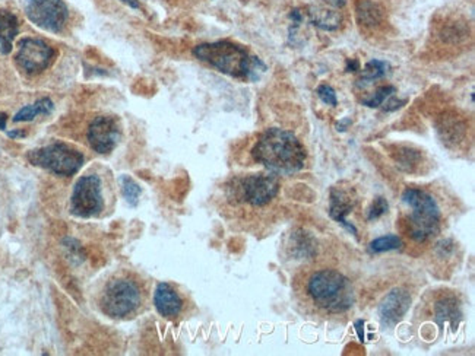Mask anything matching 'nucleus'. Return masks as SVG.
Segmentation results:
<instances>
[{
  "mask_svg": "<svg viewBox=\"0 0 475 356\" xmlns=\"http://www.w3.org/2000/svg\"><path fill=\"white\" fill-rule=\"evenodd\" d=\"M459 318H461V309H459V304L453 297H444L436 302L435 320L439 326L451 324L452 329H455Z\"/></svg>",
  "mask_w": 475,
  "mask_h": 356,
  "instance_id": "nucleus-16",
  "label": "nucleus"
},
{
  "mask_svg": "<svg viewBox=\"0 0 475 356\" xmlns=\"http://www.w3.org/2000/svg\"><path fill=\"white\" fill-rule=\"evenodd\" d=\"M15 60L24 73L34 76L50 68L54 60V50L43 40L22 38Z\"/></svg>",
  "mask_w": 475,
  "mask_h": 356,
  "instance_id": "nucleus-10",
  "label": "nucleus"
},
{
  "mask_svg": "<svg viewBox=\"0 0 475 356\" xmlns=\"http://www.w3.org/2000/svg\"><path fill=\"white\" fill-rule=\"evenodd\" d=\"M326 2L336 6V8H342L345 5V0H326Z\"/></svg>",
  "mask_w": 475,
  "mask_h": 356,
  "instance_id": "nucleus-34",
  "label": "nucleus"
},
{
  "mask_svg": "<svg viewBox=\"0 0 475 356\" xmlns=\"http://www.w3.org/2000/svg\"><path fill=\"white\" fill-rule=\"evenodd\" d=\"M389 70V65L386 61H382V60H370L369 63H365L361 77H360V84H370L373 81L380 79V77L385 76Z\"/></svg>",
  "mask_w": 475,
  "mask_h": 356,
  "instance_id": "nucleus-19",
  "label": "nucleus"
},
{
  "mask_svg": "<svg viewBox=\"0 0 475 356\" xmlns=\"http://www.w3.org/2000/svg\"><path fill=\"white\" fill-rule=\"evenodd\" d=\"M388 209H389L388 200L383 199V197H377L373 202L370 210H369V215H367V219H369V221L377 219V218H380V216L388 213Z\"/></svg>",
  "mask_w": 475,
  "mask_h": 356,
  "instance_id": "nucleus-24",
  "label": "nucleus"
},
{
  "mask_svg": "<svg viewBox=\"0 0 475 356\" xmlns=\"http://www.w3.org/2000/svg\"><path fill=\"white\" fill-rule=\"evenodd\" d=\"M402 200L412 209L408 218L409 235L419 242L433 238L440 228V209L433 196L419 189H407Z\"/></svg>",
  "mask_w": 475,
  "mask_h": 356,
  "instance_id": "nucleus-4",
  "label": "nucleus"
},
{
  "mask_svg": "<svg viewBox=\"0 0 475 356\" xmlns=\"http://www.w3.org/2000/svg\"><path fill=\"white\" fill-rule=\"evenodd\" d=\"M402 247V240L398 235H385L376 238L370 242L369 249L372 253H385V251H393L400 250Z\"/></svg>",
  "mask_w": 475,
  "mask_h": 356,
  "instance_id": "nucleus-22",
  "label": "nucleus"
},
{
  "mask_svg": "<svg viewBox=\"0 0 475 356\" xmlns=\"http://www.w3.org/2000/svg\"><path fill=\"white\" fill-rule=\"evenodd\" d=\"M352 208H354V199H352L347 192L333 187L331 190V205H329V216L341 224L351 234L357 235V228L351 222L347 221V215L351 213Z\"/></svg>",
  "mask_w": 475,
  "mask_h": 356,
  "instance_id": "nucleus-14",
  "label": "nucleus"
},
{
  "mask_svg": "<svg viewBox=\"0 0 475 356\" xmlns=\"http://www.w3.org/2000/svg\"><path fill=\"white\" fill-rule=\"evenodd\" d=\"M120 183V187H121V193H123V197L126 199V202L129 206L135 208L137 205V200L141 197L142 189L140 187V184H137L133 178H130L129 176H121L119 178Z\"/></svg>",
  "mask_w": 475,
  "mask_h": 356,
  "instance_id": "nucleus-20",
  "label": "nucleus"
},
{
  "mask_svg": "<svg viewBox=\"0 0 475 356\" xmlns=\"http://www.w3.org/2000/svg\"><path fill=\"white\" fill-rule=\"evenodd\" d=\"M405 102H407L405 100H396L391 95L389 100L386 102H383L382 105H385V107H383V108H385V111H395V110H398V108H401Z\"/></svg>",
  "mask_w": 475,
  "mask_h": 356,
  "instance_id": "nucleus-26",
  "label": "nucleus"
},
{
  "mask_svg": "<svg viewBox=\"0 0 475 356\" xmlns=\"http://www.w3.org/2000/svg\"><path fill=\"white\" fill-rule=\"evenodd\" d=\"M154 305L164 318H176L183 311V300L179 292L170 285L161 282L154 292Z\"/></svg>",
  "mask_w": 475,
  "mask_h": 356,
  "instance_id": "nucleus-13",
  "label": "nucleus"
},
{
  "mask_svg": "<svg viewBox=\"0 0 475 356\" xmlns=\"http://www.w3.org/2000/svg\"><path fill=\"white\" fill-rule=\"evenodd\" d=\"M120 141V127L114 117L100 116L91 121L88 144L100 155L110 153Z\"/></svg>",
  "mask_w": 475,
  "mask_h": 356,
  "instance_id": "nucleus-11",
  "label": "nucleus"
},
{
  "mask_svg": "<svg viewBox=\"0 0 475 356\" xmlns=\"http://www.w3.org/2000/svg\"><path fill=\"white\" fill-rule=\"evenodd\" d=\"M8 136L10 139H22V137L27 136V133L24 130H10V132H8Z\"/></svg>",
  "mask_w": 475,
  "mask_h": 356,
  "instance_id": "nucleus-30",
  "label": "nucleus"
},
{
  "mask_svg": "<svg viewBox=\"0 0 475 356\" xmlns=\"http://www.w3.org/2000/svg\"><path fill=\"white\" fill-rule=\"evenodd\" d=\"M306 293L315 307L329 314L348 311L354 304L351 281L335 269H320L306 279Z\"/></svg>",
  "mask_w": 475,
  "mask_h": 356,
  "instance_id": "nucleus-3",
  "label": "nucleus"
},
{
  "mask_svg": "<svg viewBox=\"0 0 475 356\" xmlns=\"http://www.w3.org/2000/svg\"><path fill=\"white\" fill-rule=\"evenodd\" d=\"M280 181L272 174H252L239 181L237 194L250 206H265L277 197Z\"/></svg>",
  "mask_w": 475,
  "mask_h": 356,
  "instance_id": "nucleus-9",
  "label": "nucleus"
},
{
  "mask_svg": "<svg viewBox=\"0 0 475 356\" xmlns=\"http://www.w3.org/2000/svg\"><path fill=\"white\" fill-rule=\"evenodd\" d=\"M395 92H396V88H395V86H391V85H388V86H380V88L375 92L373 95L363 98L361 102H363V105L369 107V108H377V107H380L383 102H385L391 95H393Z\"/></svg>",
  "mask_w": 475,
  "mask_h": 356,
  "instance_id": "nucleus-23",
  "label": "nucleus"
},
{
  "mask_svg": "<svg viewBox=\"0 0 475 356\" xmlns=\"http://www.w3.org/2000/svg\"><path fill=\"white\" fill-rule=\"evenodd\" d=\"M312 15V22L320 29L325 31H333L340 26V18L338 15H335L333 12L328 10H315L310 12Z\"/></svg>",
  "mask_w": 475,
  "mask_h": 356,
  "instance_id": "nucleus-21",
  "label": "nucleus"
},
{
  "mask_svg": "<svg viewBox=\"0 0 475 356\" xmlns=\"http://www.w3.org/2000/svg\"><path fill=\"white\" fill-rule=\"evenodd\" d=\"M360 70V63L357 60H348L347 61V72H357Z\"/></svg>",
  "mask_w": 475,
  "mask_h": 356,
  "instance_id": "nucleus-28",
  "label": "nucleus"
},
{
  "mask_svg": "<svg viewBox=\"0 0 475 356\" xmlns=\"http://www.w3.org/2000/svg\"><path fill=\"white\" fill-rule=\"evenodd\" d=\"M354 329H356V332L359 334V339L363 342V340H364V321L363 320H357L356 324H354Z\"/></svg>",
  "mask_w": 475,
  "mask_h": 356,
  "instance_id": "nucleus-27",
  "label": "nucleus"
},
{
  "mask_svg": "<svg viewBox=\"0 0 475 356\" xmlns=\"http://www.w3.org/2000/svg\"><path fill=\"white\" fill-rule=\"evenodd\" d=\"M25 13L36 26L49 33H62L69 17L63 0H25Z\"/></svg>",
  "mask_w": 475,
  "mask_h": 356,
  "instance_id": "nucleus-7",
  "label": "nucleus"
},
{
  "mask_svg": "<svg viewBox=\"0 0 475 356\" xmlns=\"http://www.w3.org/2000/svg\"><path fill=\"white\" fill-rule=\"evenodd\" d=\"M357 17L361 25L364 24L367 26H375L382 22L383 13H382V9L376 3L364 0V2H360L357 6Z\"/></svg>",
  "mask_w": 475,
  "mask_h": 356,
  "instance_id": "nucleus-18",
  "label": "nucleus"
},
{
  "mask_svg": "<svg viewBox=\"0 0 475 356\" xmlns=\"http://www.w3.org/2000/svg\"><path fill=\"white\" fill-rule=\"evenodd\" d=\"M317 97L324 101L325 104L328 105H332V107H336V104H338V100H336V94H335V91L332 86L329 85H320L317 88Z\"/></svg>",
  "mask_w": 475,
  "mask_h": 356,
  "instance_id": "nucleus-25",
  "label": "nucleus"
},
{
  "mask_svg": "<svg viewBox=\"0 0 475 356\" xmlns=\"http://www.w3.org/2000/svg\"><path fill=\"white\" fill-rule=\"evenodd\" d=\"M193 54L221 73L239 79L255 81L259 77V72L266 69L257 57L250 56L246 49L232 41L199 44L195 47Z\"/></svg>",
  "mask_w": 475,
  "mask_h": 356,
  "instance_id": "nucleus-2",
  "label": "nucleus"
},
{
  "mask_svg": "<svg viewBox=\"0 0 475 356\" xmlns=\"http://www.w3.org/2000/svg\"><path fill=\"white\" fill-rule=\"evenodd\" d=\"M54 110V104L50 98H40L34 104L22 107L21 110L13 116V123L33 121L38 116H49Z\"/></svg>",
  "mask_w": 475,
  "mask_h": 356,
  "instance_id": "nucleus-17",
  "label": "nucleus"
},
{
  "mask_svg": "<svg viewBox=\"0 0 475 356\" xmlns=\"http://www.w3.org/2000/svg\"><path fill=\"white\" fill-rule=\"evenodd\" d=\"M144 292L140 282L129 276L114 277L101 292V309L112 318H125L142 305Z\"/></svg>",
  "mask_w": 475,
  "mask_h": 356,
  "instance_id": "nucleus-5",
  "label": "nucleus"
},
{
  "mask_svg": "<svg viewBox=\"0 0 475 356\" xmlns=\"http://www.w3.org/2000/svg\"><path fill=\"white\" fill-rule=\"evenodd\" d=\"M291 18H293V21L296 22V24H300L301 22V13H300V10H293V13H291Z\"/></svg>",
  "mask_w": 475,
  "mask_h": 356,
  "instance_id": "nucleus-33",
  "label": "nucleus"
},
{
  "mask_svg": "<svg viewBox=\"0 0 475 356\" xmlns=\"http://www.w3.org/2000/svg\"><path fill=\"white\" fill-rule=\"evenodd\" d=\"M120 2H123L126 3L129 8L132 9H140L141 5H140V0H120Z\"/></svg>",
  "mask_w": 475,
  "mask_h": 356,
  "instance_id": "nucleus-31",
  "label": "nucleus"
},
{
  "mask_svg": "<svg viewBox=\"0 0 475 356\" xmlns=\"http://www.w3.org/2000/svg\"><path fill=\"white\" fill-rule=\"evenodd\" d=\"M101 180L98 176H84L76 181L72 197L70 212L80 218H93L103 210Z\"/></svg>",
  "mask_w": 475,
  "mask_h": 356,
  "instance_id": "nucleus-8",
  "label": "nucleus"
},
{
  "mask_svg": "<svg viewBox=\"0 0 475 356\" xmlns=\"http://www.w3.org/2000/svg\"><path fill=\"white\" fill-rule=\"evenodd\" d=\"M28 161L34 167L47 169L60 177H72L84 165V155L70 145L54 142L28 153Z\"/></svg>",
  "mask_w": 475,
  "mask_h": 356,
  "instance_id": "nucleus-6",
  "label": "nucleus"
},
{
  "mask_svg": "<svg viewBox=\"0 0 475 356\" xmlns=\"http://www.w3.org/2000/svg\"><path fill=\"white\" fill-rule=\"evenodd\" d=\"M253 160L271 173L296 174L304 168L306 149L299 139L284 129H268L252 149Z\"/></svg>",
  "mask_w": 475,
  "mask_h": 356,
  "instance_id": "nucleus-1",
  "label": "nucleus"
},
{
  "mask_svg": "<svg viewBox=\"0 0 475 356\" xmlns=\"http://www.w3.org/2000/svg\"><path fill=\"white\" fill-rule=\"evenodd\" d=\"M6 121L8 116L5 113H0V130H6Z\"/></svg>",
  "mask_w": 475,
  "mask_h": 356,
  "instance_id": "nucleus-32",
  "label": "nucleus"
},
{
  "mask_svg": "<svg viewBox=\"0 0 475 356\" xmlns=\"http://www.w3.org/2000/svg\"><path fill=\"white\" fill-rule=\"evenodd\" d=\"M411 295L402 289L395 288L379 304V317L383 326L392 327L400 321L409 309Z\"/></svg>",
  "mask_w": 475,
  "mask_h": 356,
  "instance_id": "nucleus-12",
  "label": "nucleus"
},
{
  "mask_svg": "<svg viewBox=\"0 0 475 356\" xmlns=\"http://www.w3.org/2000/svg\"><path fill=\"white\" fill-rule=\"evenodd\" d=\"M18 18L9 10H0V53L9 54L13 49V40L18 36Z\"/></svg>",
  "mask_w": 475,
  "mask_h": 356,
  "instance_id": "nucleus-15",
  "label": "nucleus"
},
{
  "mask_svg": "<svg viewBox=\"0 0 475 356\" xmlns=\"http://www.w3.org/2000/svg\"><path fill=\"white\" fill-rule=\"evenodd\" d=\"M351 125V118H344L340 123H336V130L340 132H345L348 129V126Z\"/></svg>",
  "mask_w": 475,
  "mask_h": 356,
  "instance_id": "nucleus-29",
  "label": "nucleus"
}]
</instances>
